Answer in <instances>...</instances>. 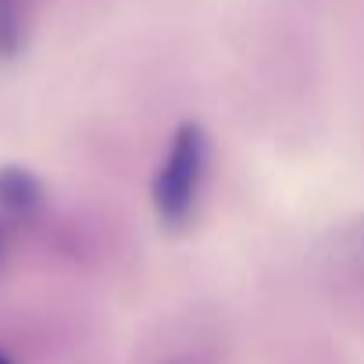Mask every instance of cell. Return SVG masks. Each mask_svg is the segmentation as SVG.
Returning <instances> with one entry per match:
<instances>
[{
    "instance_id": "277c9868",
    "label": "cell",
    "mask_w": 364,
    "mask_h": 364,
    "mask_svg": "<svg viewBox=\"0 0 364 364\" xmlns=\"http://www.w3.org/2000/svg\"><path fill=\"white\" fill-rule=\"evenodd\" d=\"M4 254H8V229L0 222V264H4Z\"/></svg>"
},
{
    "instance_id": "3957f363",
    "label": "cell",
    "mask_w": 364,
    "mask_h": 364,
    "mask_svg": "<svg viewBox=\"0 0 364 364\" xmlns=\"http://www.w3.org/2000/svg\"><path fill=\"white\" fill-rule=\"evenodd\" d=\"M26 47V8L22 0H0V61H11Z\"/></svg>"
},
{
    "instance_id": "6da1fadb",
    "label": "cell",
    "mask_w": 364,
    "mask_h": 364,
    "mask_svg": "<svg viewBox=\"0 0 364 364\" xmlns=\"http://www.w3.org/2000/svg\"><path fill=\"white\" fill-rule=\"evenodd\" d=\"M208 175V136L197 122L178 125L168 154L154 175V211L164 229H182L200 200V186Z\"/></svg>"
},
{
    "instance_id": "5b68a950",
    "label": "cell",
    "mask_w": 364,
    "mask_h": 364,
    "mask_svg": "<svg viewBox=\"0 0 364 364\" xmlns=\"http://www.w3.org/2000/svg\"><path fill=\"white\" fill-rule=\"evenodd\" d=\"M0 364H15V360H11V357H8L4 350H0Z\"/></svg>"
},
{
    "instance_id": "7a4b0ae2",
    "label": "cell",
    "mask_w": 364,
    "mask_h": 364,
    "mask_svg": "<svg viewBox=\"0 0 364 364\" xmlns=\"http://www.w3.org/2000/svg\"><path fill=\"white\" fill-rule=\"evenodd\" d=\"M43 200H47V190L29 168H22V164L0 168V215L29 218L43 208Z\"/></svg>"
}]
</instances>
